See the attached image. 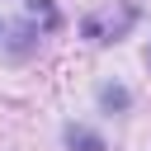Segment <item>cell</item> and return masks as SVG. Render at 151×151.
Here are the masks:
<instances>
[{"mask_svg": "<svg viewBox=\"0 0 151 151\" xmlns=\"http://www.w3.org/2000/svg\"><path fill=\"white\" fill-rule=\"evenodd\" d=\"M28 14H33V19H42L47 28L57 24V14H52V5H47V0H28Z\"/></svg>", "mask_w": 151, "mask_h": 151, "instance_id": "cell-3", "label": "cell"}, {"mask_svg": "<svg viewBox=\"0 0 151 151\" xmlns=\"http://www.w3.org/2000/svg\"><path fill=\"white\" fill-rule=\"evenodd\" d=\"M132 19H137L132 5H118V14H113V9H99V14L85 19V38H94V42H113V38H123V33L132 28Z\"/></svg>", "mask_w": 151, "mask_h": 151, "instance_id": "cell-1", "label": "cell"}, {"mask_svg": "<svg viewBox=\"0 0 151 151\" xmlns=\"http://www.w3.org/2000/svg\"><path fill=\"white\" fill-rule=\"evenodd\" d=\"M104 104H113V109H123V104H127V90H104Z\"/></svg>", "mask_w": 151, "mask_h": 151, "instance_id": "cell-4", "label": "cell"}, {"mask_svg": "<svg viewBox=\"0 0 151 151\" xmlns=\"http://www.w3.org/2000/svg\"><path fill=\"white\" fill-rule=\"evenodd\" d=\"M66 142H71L76 151H104V142H99L90 127H66Z\"/></svg>", "mask_w": 151, "mask_h": 151, "instance_id": "cell-2", "label": "cell"}]
</instances>
